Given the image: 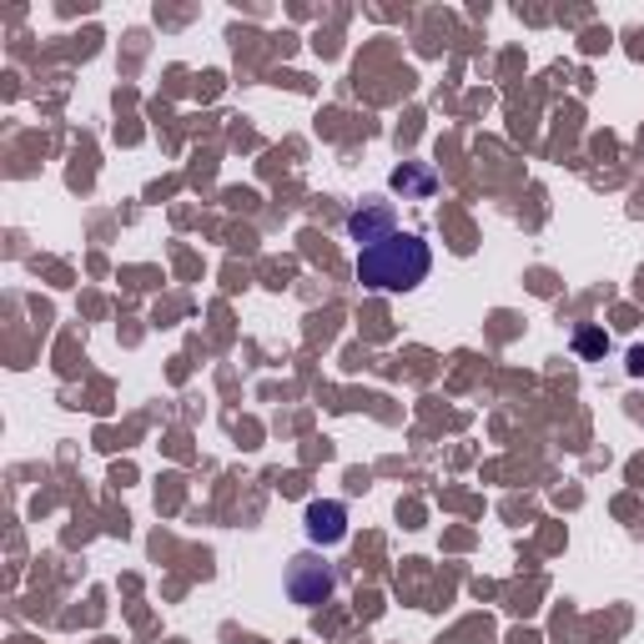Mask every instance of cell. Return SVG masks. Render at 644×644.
<instances>
[{
	"instance_id": "obj_1",
	"label": "cell",
	"mask_w": 644,
	"mask_h": 644,
	"mask_svg": "<svg viewBox=\"0 0 644 644\" xmlns=\"http://www.w3.org/2000/svg\"><path fill=\"white\" fill-rule=\"evenodd\" d=\"M428 267H434V252L413 232H393L357 252V282L368 292H413L428 277Z\"/></svg>"
},
{
	"instance_id": "obj_2",
	"label": "cell",
	"mask_w": 644,
	"mask_h": 644,
	"mask_svg": "<svg viewBox=\"0 0 644 644\" xmlns=\"http://www.w3.org/2000/svg\"><path fill=\"white\" fill-rule=\"evenodd\" d=\"M332 590H338V574H332L328 559H317V554H297L288 564V594H292V605H303V609H317V605H328Z\"/></svg>"
},
{
	"instance_id": "obj_3",
	"label": "cell",
	"mask_w": 644,
	"mask_h": 644,
	"mask_svg": "<svg viewBox=\"0 0 644 644\" xmlns=\"http://www.w3.org/2000/svg\"><path fill=\"white\" fill-rule=\"evenodd\" d=\"M398 222H393V202H363V207L348 211V238L363 242V247H373V242L393 238Z\"/></svg>"
},
{
	"instance_id": "obj_4",
	"label": "cell",
	"mask_w": 644,
	"mask_h": 644,
	"mask_svg": "<svg viewBox=\"0 0 644 644\" xmlns=\"http://www.w3.org/2000/svg\"><path fill=\"white\" fill-rule=\"evenodd\" d=\"M307 539L313 544H342L348 539V509L338 499H313L307 503Z\"/></svg>"
},
{
	"instance_id": "obj_5",
	"label": "cell",
	"mask_w": 644,
	"mask_h": 644,
	"mask_svg": "<svg viewBox=\"0 0 644 644\" xmlns=\"http://www.w3.org/2000/svg\"><path fill=\"white\" fill-rule=\"evenodd\" d=\"M393 186H398V192H413V197H434L438 177L428 167H408V161H403V167L393 171Z\"/></svg>"
},
{
	"instance_id": "obj_6",
	"label": "cell",
	"mask_w": 644,
	"mask_h": 644,
	"mask_svg": "<svg viewBox=\"0 0 644 644\" xmlns=\"http://www.w3.org/2000/svg\"><path fill=\"white\" fill-rule=\"evenodd\" d=\"M574 353L579 357H605L609 353V338L599 328H579L574 332Z\"/></svg>"
}]
</instances>
